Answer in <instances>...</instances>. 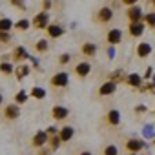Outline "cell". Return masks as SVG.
I'll use <instances>...</instances> for the list:
<instances>
[{"instance_id": "cell-1", "label": "cell", "mask_w": 155, "mask_h": 155, "mask_svg": "<svg viewBox=\"0 0 155 155\" xmlns=\"http://www.w3.org/2000/svg\"><path fill=\"white\" fill-rule=\"evenodd\" d=\"M68 82H69V75H68L66 71L55 73V75L51 77V84H53L55 88H64V86H68Z\"/></svg>"}, {"instance_id": "cell-2", "label": "cell", "mask_w": 155, "mask_h": 155, "mask_svg": "<svg viewBox=\"0 0 155 155\" xmlns=\"http://www.w3.org/2000/svg\"><path fill=\"white\" fill-rule=\"evenodd\" d=\"M33 28H37V29H44V28H49L48 24H49V15H48V11H42V13H38L35 18H33Z\"/></svg>"}, {"instance_id": "cell-3", "label": "cell", "mask_w": 155, "mask_h": 155, "mask_svg": "<svg viewBox=\"0 0 155 155\" xmlns=\"http://www.w3.org/2000/svg\"><path fill=\"white\" fill-rule=\"evenodd\" d=\"M126 15H128V18L131 20V24H137V22H144V15H142V9H140L139 6H133V8H130V9L126 11Z\"/></svg>"}, {"instance_id": "cell-4", "label": "cell", "mask_w": 155, "mask_h": 155, "mask_svg": "<svg viewBox=\"0 0 155 155\" xmlns=\"http://www.w3.org/2000/svg\"><path fill=\"white\" fill-rule=\"evenodd\" d=\"M110 82L113 84H119V82H128V75L124 69H115L110 73Z\"/></svg>"}, {"instance_id": "cell-5", "label": "cell", "mask_w": 155, "mask_h": 155, "mask_svg": "<svg viewBox=\"0 0 155 155\" xmlns=\"http://www.w3.org/2000/svg\"><path fill=\"white\" fill-rule=\"evenodd\" d=\"M142 148H144V140H140V139H130V140H126V150L131 151V153H137Z\"/></svg>"}, {"instance_id": "cell-6", "label": "cell", "mask_w": 155, "mask_h": 155, "mask_svg": "<svg viewBox=\"0 0 155 155\" xmlns=\"http://www.w3.org/2000/svg\"><path fill=\"white\" fill-rule=\"evenodd\" d=\"M46 142H49V135H48L46 131H37V133H35V137H33V146L42 148Z\"/></svg>"}, {"instance_id": "cell-7", "label": "cell", "mask_w": 155, "mask_h": 155, "mask_svg": "<svg viewBox=\"0 0 155 155\" xmlns=\"http://www.w3.org/2000/svg\"><path fill=\"white\" fill-rule=\"evenodd\" d=\"M4 115H6V119L15 120V119H18V115H20V108H18L17 104H9V106H6V110H4Z\"/></svg>"}, {"instance_id": "cell-8", "label": "cell", "mask_w": 155, "mask_h": 155, "mask_svg": "<svg viewBox=\"0 0 155 155\" xmlns=\"http://www.w3.org/2000/svg\"><path fill=\"white\" fill-rule=\"evenodd\" d=\"M51 113H53L55 120H64V119L69 115V110H68V108H64V106H55V108L51 110Z\"/></svg>"}, {"instance_id": "cell-9", "label": "cell", "mask_w": 155, "mask_h": 155, "mask_svg": "<svg viewBox=\"0 0 155 155\" xmlns=\"http://www.w3.org/2000/svg\"><path fill=\"white\" fill-rule=\"evenodd\" d=\"M115 90H117V84H113V82H104L102 86H101V90H99V93L102 95V97H108V95H113L115 93Z\"/></svg>"}, {"instance_id": "cell-10", "label": "cell", "mask_w": 155, "mask_h": 155, "mask_svg": "<svg viewBox=\"0 0 155 155\" xmlns=\"http://www.w3.org/2000/svg\"><path fill=\"white\" fill-rule=\"evenodd\" d=\"M48 35L53 37V38H58V37L64 35V28H62L60 24H49V28H48Z\"/></svg>"}, {"instance_id": "cell-11", "label": "cell", "mask_w": 155, "mask_h": 155, "mask_svg": "<svg viewBox=\"0 0 155 155\" xmlns=\"http://www.w3.org/2000/svg\"><path fill=\"white\" fill-rule=\"evenodd\" d=\"M120 40H122V31H120V29H111V31H108V42H110L111 46L119 44Z\"/></svg>"}, {"instance_id": "cell-12", "label": "cell", "mask_w": 155, "mask_h": 155, "mask_svg": "<svg viewBox=\"0 0 155 155\" xmlns=\"http://www.w3.org/2000/svg\"><path fill=\"white\" fill-rule=\"evenodd\" d=\"M144 29H146V26H144L142 22H137V24H130V35H131V37H142Z\"/></svg>"}, {"instance_id": "cell-13", "label": "cell", "mask_w": 155, "mask_h": 155, "mask_svg": "<svg viewBox=\"0 0 155 155\" xmlns=\"http://www.w3.org/2000/svg\"><path fill=\"white\" fill-rule=\"evenodd\" d=\"M75 71H77V75H79V77H86V75H90L91 66H90V62H81V64H77Z\"/></svg>"}, {"instance_id": "cell-14", "label": "cell", "mask_w": 155, "mask_h": 155, "mask_svg": "<svg viewBox=\"0 0 155 155\" xmlns=\"http://www.w3.org/2000/svg\"><path fill=\"white\" fill-rule=\"evenodd\" d=\"M113 18V9L110 8H101L99 9V20L101 22H110Z\"/></svg>"}, {"instance_id": "cell-15", "label": "cell", "mask_w": 155, "mask_h": 155, "mask_svg": "<svg viewBox=\"0 0 155 155\" xmlns=\"http://www.w3.org/2000/svg\"><path fill=\"white\" fill-rule=\"evenodd\" d=\"M26 58H29V55H28L26 48H22V46L15 48V53H13V60H17V62H22V60H26Z\"/></svg>"}, {"instance_id": "cell-16", "label": "cell", "mask_w": 155, "mask_h": 155, "mask_svg": "<svg viewBox=\"0 0 155 155\" xmlns=\"http://www.w3.org/2000/svg\"><path fill=\"white\" fill-rule=\"evenodd\" d=\"M126 84H130L133 88H140L142 86V77L139 73H131V75H128V82Z\"/></svg>"}, {"instance_id": "cell-17", "label": "cell", "mask_w": 155, "mask_h": 155, "mask_svg": "<svg viewBox=\"0 0 155 155\" xmlns=\"http://www.w3.org/2000/svg\"><path fill=\"white\" fill-rule=\"evenodd\" d=\"M73 133H75V130H73L71 126H64V128L60 130L58 137H60V140H62V142H68V140L73 137Z\"/></svg>"}, {"instance_id": "cell-18", "label": "cell", "mask_w": 155, "mask_h": 155, "mask_svg": "<svg viewBox=\"0 0 155 155\" xmlns=\"http://www.w3.org/2000/svg\"><path fill=\"white\" fill-rule=\"evenodd\" d=\"M15 75H17V79H18V81H22L24 77L29 75V66H28V64H20V66H17V68H15Z\"/></svg>"}, {"instance_id": "cell-19", "label": "cell", "mask_w": 155, "mask_h": 155, "mask_svg": "<svg viewBox=\"0 0 155 155\" xmlns=\"http://www.w3.org/2000/svg\"><path fill=\"white\" fill-rule=\"evenodd\" d=\"M150 53H151V46H150L148 42H140V44L137 46V55H139V57L144 58V57H148Z\"/></svg>"}, {"instance_id": "cell-20", "label": "cell", "mask_w": 155, "mask_h": 155, "mask_svg": "<svg viewBox=\"0 0 155 155\" xmlns=\"http://www.w3.org/2000/svg\"><path fill=\"white\" fill-rule=\"evenodd\" d=\"M82 53L84 55H88V57H93L95 53H97V46L95 44H91V42H86V44H82Z\"/></svg>"}, {"instance_id": "cell-21", "label": "cell", "mask_w": 155, "mask_h": 155, "mask_svg": "<svg viewBox=\"0 0 155 155\" xmlns=\"http://www.w3.org/2000/svg\"><path fill=\"white\" fill-rule=\"evenodd\" d=\"M13 26H15V24L11 22V18H0V31H4V33H9Z\"/></svg>"}, {"instance_id": "cell-22", "label": "cell", "mask_w": 155, "mask_h": 155, "mask_svg": "<svg viewBox=\"0 0 155 155\" xmlns=\"http://www.w3.org/2000/svg\"><path fill=\"white\" fill-rule=\"evenodd\" d=\"M108 122L113 124V126H117V124L120 122V113H119L117 110H111V111L108 113Z\"/></svg>"}, {"instance_id": "cell-23", "label": "cell", "mask_w": 155, "mask_h": 155, "mask_svg": "<svg viewBox=\"0 0 155 155\" xmlns=\"http://www.w3.org/2000/svg\"><path fill=\"white\" fill-rule=\"evenodd\" d=\"M15 71V66L11 62H2L0 64V73H4V75H11Z\"/></svg>"}, {"instance_id": "cell-24", "label": "cell", "mask_w": 155, "mask_h": 155, "mask_svg": "<svg viewBox=\"0 0 155 155\" xmlns=\"http://www.w3.org/2000/svg\"><path fill=\"white\" fill-rule=\"evenodd\" d=\"M31 97H35V99H44L46 97V90L44 88H38V86H35L33 90H31Z\"/></svg>"}, {"instance_id": "cell-25", "label": "cell", "mask_w": 155, "mask_h": 155, "mask_svg": "<svg viewBox=\"0 0 155 155\" xmlns=\"http://www.w3.org/2000/svg\"><path fill=\"white\" fill-rule=\"evenodd\" d=\"M29 26H31V22H29L28 18H20V20H18V22L15 24V28H17V29H20V31H24V29H28Z\"/></svg>"}, {"instance_id": "cell-26", "label": "cell", "mask_w": 155, "mask_h": 155, "mask_svg": "<svg viewBox=\"0 0 155 155\" xmlns=\"http://www.w3.org/2000/svg\"><path fill=\"white\" fill-rule=\"evenodd\" d=\"M35 49L38 51V53H44V51H48V40H44V38H40L37 44H35Z\"/></svg>"}, {"instance_id": "cell-27", "label": "cell", "mask_w": 155, "mask_h": 155, "mask_svg": "<svg viewBox=\"0 0 155 155\" xmlns=\"http://www.w3.org/2000/svg\"><path fill=\"white\" fill-rule=\"evenodd\" d=\"M60 137L58 135H53V137H49V146H51V150H58V146H60Z\"/></svg>"}, {"instance_id": "cell-28", "label": "cell", "mask_w": 155, "mask_h": 155, "mask_svg": "<svg viewBox=\"0 0 155 155\" xmlns=\"http://www.w3.org/2000/svg\"><path fill=\"white\" fill-rule=\"evenodd\" d=\"M144 24H148V26L155 28V11H153V13H148V15H144Z\"/></svg>"}, {"instance_id": "cell-29", "label": "cell", "mask_w": 155, "mask_h": 155, "mask_svg": "<svg viewBox=\"0 0 155 155\" xmlns=\"http://www.w3.org/2000/svg\"><path fill=\"white\" fill-rule=\"evenodd\" d=\"M15 101H17V104H22V102H26V101H28V93H26L24 90H20V91L17 93Z\"/></svg>"}, {"instance_id": "cell-30", "label": "cell", "mask_w": 155, "mask_h": 155, "mask_svg": "<svg viewBox=\"0 0 155 155\" xmlns=\"http://www.w3.org/2000/svg\"><path fill=\"white\" fill-rule=\"evenodd\" d=\"M104 155H119V150H117V146H113V144L106 146V150H104Z\"/></svg>"}, {"instance_id": "cell-31", "label": "cell", "mask_w": 155, "mask_h": 155, "mask_svg": "<svg viewBox=\"0 0 155 155\" xmlns=\"http://www.w3.org/2000/svg\"><path fill=\"white\" fill-rule=\"evenodd\" d=\"M69 58H71V57H69V53H64V55H60L58 62H60V64H68V62H69Z\"/></svg>"}, {"instance_id": "cell-32", "label": "cell", "mask_w": 155, "mask_h": 155, "mask_svg": "<svg viewBox=\"0 0 155 155\" xmlns=\"http://www.w3.org/2000/svg\"><path fill=\"white\" fill-rule=\"evenodd\" d=\"M57 131H58V130H57V126H49V128L46 130V133H48L49 137H53V135H57Z\"/></svg>"}, {"instance_id": "cell-33", "label": "cell", "mask_w": 155, "mask_h": 155, "mask_svg": "<svg viewBox=\"0 0 155 155\" xmlns=\"http://www.w3.org/2000/svg\"><path fill=\"white\" fill-rule=\"evenodd\" d=\"M11 38V35L9 33H4V31H0V42H8Z\"/></svg>"}, {"instance_id": "cell-34", "label": "cell", "mask_w": 155, "mask_h": 155, "mask_svg": "<svg viewBox=\"0 0 155 155\" xmlns=\"http://www.w3.org/2000/svg\"><path fill=\"white\" fill-rule=\"evenodd\" d=\"M151 133H153V128H151V124H150V126H146V128H144V131H142V135H144V137H150Z\"/></svg>"}, {"instance_id": "cell-35", "label": "cell", "mask_w": 155, "mask_h": 155, "mask_svg": "<svg viewBox=\"0 0 155 155\" xmlns=\"http://www.w3.org/2000/svg\"><path fill=\"white\" fill-rule=\"evenodd\" d=\"M115 53H117V51H115V46H110V49H108V57H110V58H115Z\"/></svg>"}, {"instance_id": "cell-36", "label": "cell", "mask_w": 155, "mask_h": 155, "mask_svg": "<svg viewBox=\"0 0 155 155\" xmlns=\"http://www.w3.org/2000/svg\"><path fill=\"white\" fill-rule=\"evenodd\" d=\"M13 6H17V8H20V9H26V4H22V2H18V0H13L11 2Z\"/></svg>"}, {"instance_id": "cell-37", "label": "cell", "mask_w": 155, "mask_h": 155, "mask_svg": "<svg viewBox=\"0 0 155 155\" xmlns=\"http://www.w3.org/2000/svg\"><path fill=\"white\" fill-rule=\"evenodd\" d=\"M150 77H153V69H151V68H148L146 73H144V79H150Z\"/></svg>"}, {"instance_id": "cell-38", "label": "cell", "mask_w": 155, "mask_h": 155, "mask_svg": "<svg viewBox=\"0 0 155 155\" xmlns=\"http://www.w3.org/2000/svg\"><path fill=\"white\" fill-rule=\"evenodd\" d=\"M135 111H137V113H144V111H146V106H144V104H140V106H137V108H135Z\"/></svg>"}, {"instance_id": "cell-39", "label": "cell", "mask_w": 155, "mask_h": 155, "mask_svg": "<svg viewBox=\"0 0 155 155\" xmlns=\"http://www.w3.org/2000/svg\"><path fill=\"white\" fill-rule=\"evenodd\" d=\"M42 6H44V9H49V8H51V2H44Z\"/></svg>"}, {"instance_id": "cell-40", "label": "cell", "mask_w": 155, "mask_h": 155, "mask_svg": "<svg viewBox=\"0 0 155 155\" xmlns=\"http://www.w3.org/2000/svg\"><path fill=\"white\" fill-rule=\"evenodd\" d=\"M38 155H49V151H46V150H42V148H40V151H38Z\"/></svg>"}, {"instance_id": "cell-41", "label": "cell", "mask_w": 155, "mask_h": 155, "mask_svg": "<svg viewBox=\"0 0 155 155\" xmlns=\"http://www.w3.org/2000/svg\"><path fill=\"white\" fill-rule=\"evenodd\" d=\"M81 155H91V153H90V151H82Z\"/></svg>"}, {"instance_id": "cell-42", "label": "cell", "mask_w": 155, "mask_h": 155, "mask_svg": "<svg viewBox=\"0 0 155 155\" xmlns=\"http://www.w3.org/2000/svg\"><path fill=\"white\" fill-rule=\"evenodd\" d=\"M2 101H4V97H2V93H0V104H2Z\"/></svg>"}, {"instance_id": "cell-43", "label": "cell", "mask_w": 155, "mask_h": 155, "mask_svg": "<svg viewBox=\"0 0 155 155\" xmlns=\"http://www.w3.org/2000/svg\"><path fill=\"white\" fill-rule=\"evenodd\" d=\"M151 6H153V8H155V0H153V2H151Z\"/></svg>"}, {"instance_id": "cell-44", "label": "cell", "mask_w": 155, "mask_h": 155, "mask_svg": "<svg viewBox=\"0 0 155 155\" xmlns=\"http://www.w3.org/2000/svg\"><path fill=\"white\" fill-rule=\"evenodd\" d=\"M131 155H137V153H131Z\"/></svg>"}, {"instance_id": "cell-45", "label": "cell", "mask_w": 155, "mask_h": 155, "mask_svg": "<svg viewBox=\"0 0 155 155\" xmlns=\"http://www.w3.org/2000/svg\"><path fill=\"white\" fill-rule=\"evenodd\" d=\"M153 144H155V140H153Z\"/></svg>"}]
</instances>
